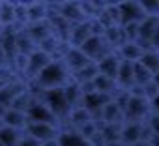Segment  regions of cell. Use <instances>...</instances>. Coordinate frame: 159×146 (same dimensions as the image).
<instances>
[{
	"label": "cell",
	"mask_w": 159,
	"mask_h": 146,
	"mask_svg": "<svg viewBox=\"0 0 159 146\" xmlns=\"http://www.w3.org/2000/svg\"><path fill=\"white\" fill-rule=\"evenodd\" d=\"M75 77V73L67 67L66 60H52L39 75L32 81L38 88L41 90H54V88H64L67 86Z\"/></svg>",
	"instance_id": "obj_1"
},
{
	"label": "cell",
	"mask_w": 159,
	"mask_h": 146,
	"mask_svg": "<svg viewBox=\"0 0 159 146\" xmlns=\"http://www.w3.org/2000/svg\"><path fill=\"white\" fill-rule=\"evenodd\" d=\"M64 129H60L58 125H52V124H39V122H28L25 133L32 139H36L38 142H49V140H56L60 137Z\"/></svg>",
	"instance_id": "obj_2"
},
{
	"label": "cell",
	"mask_w": 159,
	"mask_h": 146,
	"mask_svg": "<svg viewBox=\"0 0 159 146\" xmlns=\"http://www.w3.org/2000/svg\"><path fill=\"white\" fill-rule=\"evenodd\" d=\"M26 116H28V122H39V124H52V125H62V122L52 114V111L41 101V99H36L32 105H30V109H28V112H26Z\"/></svg>",
	"instance_id": "obj_3"
},
{
	"label": "cell",
	"mask_w": 159,
	"mask_h": 146,
	"mask_svg": "<svg viewBox=\"0 0 159 146\" xmlns=\"http://www.w3.org/2000/svg\"><path fill=\"white\" fill-rule=\"evenodd\" d=\"M54 58L51 56V54H47V52H43L41 49H36L30 56H28V66H26V69H25V73L28 75V79L30 81H34L39 73L52 62Z\"/></svg>",
	"instance_id": "obj_4"
},
{
	"label": "cell",
	"mask_w": 159,
	"mask_h": 146,
	"mask_svg": "<svg viewBox=\"0 0 159 146\" xmlns=\"http://www.w3.org/2000/svg\"><path fill=\"white\" fill-rule=\"evenodd\" d=\"M28 86L21 81H6L0 86V105H4L6 109L11 107V103L26 90Z\"/></svg>",
	"instance_id": "obj_5"
},
{
	"label": "cell",
	"mask_w": 159,
	"mask_h": 146,
	"mask_svg": "<svg viewBox=\"0 0 159 146\" xmlns=\"http://www.w3.org/2000/svg\"><path fill=\"white\" fill-rule=\"evenodd\" d=\"M26 32H28V36L36 41V45H39V43H41V41H45L49 36H52V28H51L49 19L28 25V26H26Z\"/></svg>",
	"instance_id": "obj_6"
},
{
	"label": "cell",
	"mask_w": 159,
	"mask_h": 146,
	"mask_svg": "<svg viewBox=\"0 0 159 146\" xmlns=\"http://www.w3.org/2000/svg\"><path fill=\"white\" fill-rule=\"evenodd\" d=\"M58 142L60 146H92V142L77 129H64L58 137Z\"/></svg>",
	"instance_id": "obj_7"
},
{
	"label": "cell",
	"mask_w": 159,
	"mask_h": 146,
	"mask_svg": "<svg viewBox=\"0 0 159 146\" xmlns=\"http://www.w3.org/2000/svg\"><path fill=\"white\" fill-rule=\"evenodd\" d=\"M2 122H4V125H8V127L25 131L26 125H28V116H26V112L15 111V109H8V112H6V116H4Z\"/></svg>",
	"instance_id": "obj_8"
},
{
	"label": "cell",
	"mask_w": 159,
	"mask_h": 146,
	"mask_svg": "<svg viewBox=\"0 0 159 146\" xmlns=\"http://www.w3.org/2000/svg\"><path fill=\"white\" fill-rule=\"evenodd\" d=\"M21 140H23V135H21L19 129L8 127V125H4L2 129H0V142H2L4 146H17Z\"/></svg>",
	"instance_id": "obj_9"
},
{
	"label": "cell",
	"mask_w": 159,
	"mask_h": 146,
	"mask_svg": "<svg viewBox=\"0 0 159 146\" xmlns=\"http://www.w3.org/2000/svg\"><path fill=\"white\" fill-rule=\"evenodd\" d=\"M0 23L4 26H13L15 25V4L2 2V8H0Z\"/></svg>",
	"instance_id": "obj_10"
},
{
	"label": "cell",
	"mask_w": 159,
	"mask_h": 146,
	"mask_svg": "<svg viewBox=\"0 0 159 146\" xmlns=\"http://www.w3.org/2000/svg\"><path fill=\"white\" fill-rule=\"evenodd\" d=\"M17 146H41V142H38L36 139H32V137H23V140L17 144Z\"/></svg>",
	"instance_id": "obj_11"
},
{
	"label": "cell",
	"mask_w": 159,
	"mask_h": 146,
	"mask_svg": "<svg viewBox=\"0 0 159 146\" xmlns=\"http://www.w3.org/2000/svg\"><path fill=\"white\" fill-rule=\"evenodd\" d=\"M8 64H10V60H8V56H6L4 49L0 47V71H2V69H6V67H8Z\"/></svg>",
	"instance_id": "obj_12"
},
{
	"label": "cell",
	"mask_w": 159,
	"mask_h": 146,
	"mask_svg": "<svg viewBox=\"0 0 159 146\" xmlns=\"http://www.w3.org/2000/svg\"><path fill=\"white\" fill-rule=\"evenodd\" d=\"M6 112H8V109H6L4 105H0V120H4V116H6Z\"/></svg>",
	"instance_id": "obj_13"
},
{
	"label": "cell",
	"mask_w": 159,
	"mask_h": 146,
	"mask_svg": "<svg viewBox=\"0 0 159 146\" xmlns=\"http://www.w3.org/2000/svg\"><path fill=\"white\" fill-rule=\"evenodd\" d=\"M4 30H6V26H4L2 23H0V38H2V34H4Z\"/></svg>",
	"instance_id": "obj_14"
}]
</instances>
